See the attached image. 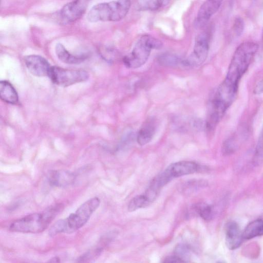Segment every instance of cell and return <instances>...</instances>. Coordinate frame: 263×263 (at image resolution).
<instances>
[{
  "mask_svg": "<svg viewBox=\"0 0 263 263\" xmlns=\"http://www.w3.org/2000/svg\"><path fill=\"white\" fill-rule=\"evenodd\" d=\"M258 48V44L252 42H243L236 48L223 81L224 84L238 89L239 81L248 69Z\"/></svg>",
  "mask_w": 263,
  "mask_h": 263,
  "instance_id": "6da1fadb",
  "label": "cell"
},
{
  "mask_svg": "<svg viewBox=\"0 0 263 263\" xmlns=\"http://www.w3.org/2000/svg\"><path fill=\"white\" fill-rule=\"evenodd\" d=\"M62 209V204H57L43 212L27 215L12 222L9 230L24 233L41 232L47 228Z\"/></svg>",
  "mask_w": 263,
  "mask_h": 263,
  "instance_id": "7a4b0ae2",
  "label": "cell"
},
{
  "mask_svg": "<svg viewBox=\"0 0 263 263\" xmlns=\"http://www.w3.org/2000/svg\"><path fill=\"white\" fill-rule=\"evenodd\" d=\"M130 6V0L99 3L93 6L88 11L87 19L91 22L119 21L126 16Z\"/></svg>",
  "mask_w": 263,
  "mask_h": 263,
  "instance_id": "3957f363",
  "label": "cell"
},
{
  "mask_svg": "<svg viewBox=\"0 0 263 263\" xmlns=\"http://www.w3.org/2000/svg\"><path fill=\"white\" fill-rule=\"evenodd\" d=\"M162 47V43L158 39L149 35H143L137 42L132 52L123 58V62L127 68H139L147 61L152 49H159Z\"/></svg>",
  "mask_w": 263,
  "mask_h": 263,
  "instance_id": "277c9868",
  "label": "cell"
},
{
  "mask_svg": "<svg viewBox=\"0 0 263 263\" xmlns=\"http://www.w3.org/2000/svg\"><path fill=\"white\" fill-rule=\"evenodd\" d=\"M212 33V28L209 27L197 35L193 50L187 58L183 59L182 66L197 67L204 62L209 53Z\"/></svg>",
  "mask_w": 263,
  "mask_h": 263,
  "instance_id": "5b68a950",
  "label": "cell"
},
{
  "mask_svg": "<svg viewBox=\"0 0 263 263\" xmlns=\"http://www.w3.org/2000/svg\"><path fill=\"white\" fill-rule=\"evenodd\" d=\"M100 203V200L98 197L91 198L81 205L74 213L70 214L65 219L67 233L72 232L83 227L99 207Z\"/></svg>",
  "mask_w": 263,
  "mask_h": 263,
  "instance_id": "8992f818",
  "label": "cell"
},
{
  "mask_svg": "<svg viewBox=\"0 0 263 263\" xmlns=\"http://www.w3.org/2000/svg\"><path fill=\"white\" fill-rule=\"evenodd\" d=\"M48 76L56 85L67 87L86 81L89 74L87 71L82 69H67L57 66H51Z\"/></svg>",
  "mask_w": 263,
  "mask_h": 263,
  "instance_id": "52a82bcc",
  "label": "cell"
},
{
  "mask_svg": "<svg viewBox=\"0 0 263 263\" xmlns=\"http://www.w3.org/2000/svg\"><path fill=\"white\" fill-rule=\"evenodd\" d=\"M87 0H74L64 5L59 13L61 23L69 24L79 19L84 13Z\"/></svg>",
  "mask_w": 263,
  "mask_h": 263,
  "instance_id": "ba28073f",
  "label": "cell"
},
{
  "mask_svg": "<svg viewBox=\"0 0 263 263\" xmlns=\"http://www.w3.org/2000/svg\"><path fill=\"white\" fill-rule=\"evenodd\" d=\"M24 62L32 75L40 77L48 76L51 66L44 58L38 55H29L24 58Z\"/></svg>",
  "mask_w": 263,
  "mask_h": 263,
  "instance_id": "9c48e42d",
  "label": "cell"
},
{
  "mask_svg": "<svg viewBox=\"0 0 263 263\" xmlns=\"http://www.w3.org/2000/svg\"><path fill=\"white\" fill-rule=\"evenodd\" d=\"M223 0H205L200 6L195 21L197 27L203 26L218 11Z\"/></svg>",
  "mask_w": 263,
  "mask_h": 263,
  "instance_id": "30bf717a",
  "label": "cell"
},
{
  "mask_svg": "<svg viewBox=\"0 0 263 263\" xmlns=\"http://www.w3.org/2000/svg\"><path fill=\"white\" fill-rule=\"evenodd\" d=\"M201 166L194 161H181L171 164L166 170L172 178L198 172Z\"/></svg>",
  "mask_w": 263,
  "mask_h": 263,
  "instance_id": "8fae6325",
  "label": "cell"
},
{
  "mask_svg": "<svg viewBox=\"0 0 263 263\" xmlns=\"http://www.w3.org/2000/svg\"><path fill=\"white\" fill-rule=\"evenodd\" d=\"M76 180L74 174L70 172L63 170L54 171L48 176V181L50 185L65 187L72 185Z\"/></svg>",
  "mask_w": 263,
  "mask_h": 263,
  "instance_id": "7c38bea8",
  "label": "cell"
},
{
  "mask_svg": "<svg viewBox=\"0 0 263 263\" xmlns=\"http://www.w3.org/2000/svg\"><path fill=\"white\" fill-rule=\"evenodd\" d=\"M157 128L156 120L149 118L144 122L138 132L137 141L140 145H144L153 139Z\"/></svg>",
  "mask_w": 263,
  "mask_h": 263,
  "instance_id": "4fadbf2b",
  "label": "cell"
},
{
  "mask_svg": "<svg viewBox=\"0 0 263 263\" xmlns=\"http://www.w3.org/2000/svg\"><path fill=\"white\" fill-rule=\"evenodd\" d=\"M243 239L242 233L235 222L227 224L226 232V242L228 248L234 250L240 246Z\"/></svg>",
  "mask_w": 263,
  "mask_h": 263,
  "instance_id": "5bb4252c",
  "label": "cell"
},
{
  "mask_svg": "<svg viewBox=\"0 0 263 263\" xmlns=\"http://www.w3.org/2000/svg\"><path fill=\"white\" fill-rule=\"evenodd\" d=\"M58 58L62 62L68 64H79L87 59L88 55L82 54L74 55L70 53L61 44H58L55 48Z\"/></svg>",
  "mask_w": 263,
  "mask_h": 263,
  "instance_id": "9a60e30c",
  "label": "cell"
},
{
  "mask_svg": "<svg viewBox=\"0 0 263 263\" xmlns=\"http://www.w3.org/2000/svg\"><path fill=\"white\" fill-rule=\"evenodd\" d=\"M0 97L4 101L11 104H16L18 100L16 91L7 81L0 82Z\"/></svg>",
  "mask_w": 263,
  "mask_h": 263,
  "instance_id": "2e32d148",
  "label": "cell"
},
{
  "mask_svg": "<svg viewBox=\"0 0 263 263\" xmlns=\"http://www.w3.org/2000/svg\"><path fill=\"white\" fill-rule=\"evenodd\" d=\"M171 0H136L135 7L138 11H155L166 6Z\"/></svg>",
  "mask_w": 263,
  "mask_h": 263,
  "instance_id": "e0dca14e",
  "label": "cell"
},
{
  "mask_svg": "<svg viewBox=\"0 0 263 263\" xmlns=\"http://www.w3.org/2000/svg\"><path fill=\"white\" fill-rule=\"evenodd\" d=\"M263 235V220L257 219L251 222L245 229L243 239H249Z\"/></svg>",
  "mask_w": 263,
  "mask_h": 263,
  "instance_id": "ac0fdd59",
  "label": "cell"
},
{
  "mask_svg": "<svg viewBox=\"0 0 263 263\" xmlns=\"http://www.w3.org/2000/svg\"><path fill=\"white\" fill-rule=\"evenodd\" d=\"M182 61L183 59L170 53L162 54L158 58L159 63L165 67H176L179 65H182Z\"/></svg>",
  "mask_w": 263,
  "mask_h": 263,
  "instance_id": "d6986e66",
  "label": "cell"
},
{
  "mask_svg": "<svg viewBox=\"0 0 263 263\" xmlns=\"http://www.w3.org/2000/svg\"><path fill=\"white\" fill-rule=\"evenodd\" d=\"M150 201L145 195H140L134 197L129 202L128 210L135 211L139 209L145 207L150 203Z\"/></svg>",
  "mask_w": 263,
  "mask_h": 263,
  "instance_id": "ffe728a7",
  "label": "cell"
},
{
  "mask_svg": "<svg viewBox=\"0 0 263 263\" xmlns=\"http://www.w3.org/2000/svg\"><path fill=\"white\" fill-rule=\"evenodd\" d=\"M194 209L199 215L205 220H210L213 217V209L206 203H199L195 206Z\"/></svg>",
  "mask_w": 263,
  "mask_h": 263,
  "instance_id": "44dd1931",
  "label": "cell"
},
{
  "mask_svg": "<svg viewBox=\"0 0 263 263\" xmlns=\"http://www.w3.org/2000/svg\"><path fill=\"white\" fill-rule=\"evenodd\" d=\"M254 165H259L263 162V127L260 133L253 156Z\"/></svg>",
  "mask_w": 263,
  "mask_h": 263,
  "instance_id": "7402d4cb",
  "label": "cell"
},
{
  "mask_svg": "<svg viewBox=\"0 0 263 263\" xmlns=\"http://www.w3.org/2000/svg\"><path fill=\"white\" fill-rule=\"evenodd\" d=\"M103 249V247L102 246L96 247L82 255L78 258L77 261L85 262L93 261L99 256Z\"/></svg>",
  "mask_w": 263,
  "mask_h": 263,
  "instance_id": "603a6c76",
  "label": "cell"
},
{
  "mask_svg": "<svg viewBox=\"0 0 263 263\" xmlns=\"http://www.w3.org/2000/svg\"><path fill=\"white\" fill-rule=\"evenodd\" d=\"M63 232L67 233V226L65 219L56 221L49 229V235L53 236Z\"/></svg>",
  "mask_w": 263,
  "mask_h": 263,
  "instance_id": "cb8c5ba5",
  "label": "cell"
},
{
  "mask_svg": "<svg viewBox=\"0 0 263 263\" xmlns=\"http://www.w3.org/2000/svg\"><path fill=\"white\" fill-rule=\"evenodd\" d=\"M237 142L235 137L231 136L223 142L222 152L223 154L228 155L233 153L237 147Z\"/></svg>",
  "mask_w": 263,
  "mask_h": 263,
  "instance_id": "d4e9b609",
  "label": "cell"
},
{
  "mask_svg": "<svg viewBox=\"0 0 263 263\" xmlns=\"http://www.w3.org/2000/svg\"><path fill=\"white\" fill-rule=\"evenodd\" d=\"M189 247L184 245H179L176 247L174 254L181 259L183 262H187L189 257Z\"/></svg>",
  "mask_w": 263,
  "mask_h": 263,
  "instance_id": "484cf974",
  "label": "cell"
},
{
  "mask_svg": "<svg viewBox=\"0 0 263 263\" xmlns=\"http://www.w3.org/2000/svg\"><path fill=\"white\" fill-rule=\"evenodd\" d=\"M245 23L243 19L240 17H236L234 22L233 29L235 34L238 36H240L244 30Z\"/></svg>",
  "mask_w": 263,
  "mask_h": 263,
  "instance_id": "4316f807",
  "label": "cell"
},
{
  "mask_svg": "<svg viewBox=\"0 0 263 263\" xmlns=\"http://www.w3.org/2000/svg\"><path fill=\"white\" fill-rule=\"evenodd\" d=\"M164 262H183V260L179 257L174 254L171 256H167L163 260Z\"/></svg>",
  "mask_w": 263,
  "mask_h": 263,
  "instance_id": "83f0119b",
  "label": "cell"
},
{
  "mask_svg": "<svg viewBox=\"0 0 263 263\" xmlns=\"http://www.w3.org/2000/svg\"><path fill=\"white\" fill-rule=\"evenodd\" d=\"M253 92L255 94L263 93V79L256 84Z\"/></svg>",
  "mask_w": 263,
  "mask_h": 263,
  "instance_id": "f1b7e54d",
  "label": "cell"
},
{
  "mask_svg": "<svg viewBox=\"0 0 263 263\" xmlns=\"http://www.w3.org/2000/svg\"><path fill=\"white\" fill-rule=\"evenodd\" d=\"M60 261V258L57 256L52 257L48 261V262H59Z\"/></svg>",
  "mask_w": 263,
  "mask_h": 263,
  "instance_id": "f546056e",
  "label": "cell"
},
{
  "mask_svg": "<svg viewBox=\"0 0 263 263\" xmlns=\"http://www.w3.org/2000/svg\"><path fill=\"white\" fill-rule=\"evenodd\" d=\"M262 47H263V32H262Z\"/></svg>",
  "mask_w": 263,
  "mask_h": 263,
  "instance_id": "4dcf8cb0",
  "label": "cell"
}]
</instances>
